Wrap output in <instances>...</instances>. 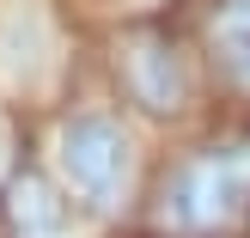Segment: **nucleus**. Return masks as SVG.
Segmentation results:
<instances>
[{"label": "nucleus", "mask_w": 250, "mask_h": 238, "mask_svg": "<svg viewBox=\"0 0 250 238\" xmlns=\"http://www.w3.org/2000/svg\"><path fill=\"white\" fill-rule=\"evenodd\" d=\"M0 208H6L12 238H61V226H67V208L55 202V190L37 171H12L0 190Z\"/></svg>", "instance_id": "5"}, {"label": "nucleus", "mask_w": 250, "mask_h": 238, "mask_svg": "<svg viewBox=\"0 0 250 238\" xmlns=\"http://www.w3.org/2000/svg\"><path fill=\"white\" fill-rule=\"evenodd\" d=\"M49 19H43V6L37 0H6L0 6V73L6 80H31V67L37 61H49Z\"/></svg>", "instance_id": "4"}, {"label": "nucleus", "mask_w": 250, "mask_h": 238, "mask_svg": "<svg viewBox=\"0 0 250 238\" xmlns=\"http://www.w3.org/2000/svg\"><path fill=\"white\" fill-rule=\"evenodd\" d=\"M208 43H214V67L226 73V86L250 98V0H220L208 19Z\"/></svg>", "instance_id": "6"}, {"label": "nucleus", "mask_w": 250, "mask_h": 238, "mask_svg": "<svg viewBox=\"0 0 250 238\" xmlns=\"http://www.w3.org/2000/svg\"><path fill=\"white\" fill-rule=\"evenodd\" d=\"M61 171L85 202L110 208L128 183V134L110 116H73L61 129Z\"/></svg>", "instance_id": "2"}, {"label": "nucleus", "mask_w": 250, "mask_h": 238, "mask_svg": "<svg viewBox=\"0 0 250 238\" xmlns=\"http://www.w3.org/2000/svg\"><path fill=\"white\" fill-rule=\"evenodd\" d=\"M122 86L141 110L153 116H177L189 104V80H183V61H177V43L165 31H134L122 43Z\"/></svg>", "instance_id": "3"}, {"label": "nucleus", "mask_w": 250, "mask_h": 238, "mask_svg": "<svg viewBox=\"0 0 250 238\" xmlns=\"http://www.w3.org/2000/svg\"><path fill=\"white\" fill-rule=\"evenodd\" d=\"M250 208V141L202 147L159 183V226L171 238H214Z\"/></svg>", "instance_id": "1"}]
</instances>
